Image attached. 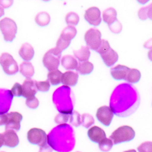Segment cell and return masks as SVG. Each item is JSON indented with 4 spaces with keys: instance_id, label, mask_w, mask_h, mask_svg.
Returning a JSON list of instances; mask_svg holds the SVG:
<instances>
[{
    "instance_id": "obj_1",
    "label": "cell",
    "mask_w": 152,
    "mask_h": 152,
    "mask_svg": "<svg viewBox=\"0 0 152 152\" xmlns=\"http://www.w3.org/2000/svg\"><path fill=\"white\" fill-rule=\"evenodd\" d=\"M140 103L138 91L128 84L119 85L113 93L110 108L118 116H128L136 110Z\"/></svg>"
},
{
    "instance_id": "obj_2",
    "label": "cell",
    "mask_w": 152,
    "mask_h": 152,
    "mask_svg": "<svg viewBox=\"0 0 152 152\" xmlns=\"http://www.w3.org/2000/svg\"><path fill=\"white\" fill-rule=\"evenodd\" d=\"M47 136L50 146L57 151L69 152L74 148L75 133L68 125H59Z\"/></svg>"
},
{
    "instance_id": "obj_3",
    "label": "cell",
    "mask_w": 152,
    "mask_h": 152,
    "mask_svg": "<svg viewBox=\"0 0 152 152\" xmlns=\"http://www.w3.org/2000/svg\"><path fill=\"white\" fill-rule=\"evenodd\" d=\"M72 91L69 87H61L53 94V102L59 113L70 114L73 111V103L71 97Z\"/></svg>"
},
{
    "instance_id": "obj_4",
    "label": "cell",
    "mask_w": 152,
    "mask_h": 152,
    "mask_svg": "<svg viewBox=\"0 0 152 152\" xmlns=\"http://www.w3.org/2000/svg\"><path fill=\"white\" fill-rule=\"evenodd\" d=\"M135 136V130L131 126H123L116 129L112 133L109 138L112 140L113 145H117L123 142H130Z\"/></svg>"
},
{
    "instance_id": "obj_5",
    "label": "cell",
    "mask_w": 152,
    "mask_h": 152,
    "mask_svg": "<svg viewBox=\"0 0 152 152\" xmlns=\"http://www.w3.org/2000/svg\"><path fill=\"white\" fill-rule=\"evenodd\" d=\"M0 31L6 42H12L15 38L18 27L15 21L9 18H5L0 21Z\"/></svg>"
},
{
    "instance_id": "obj_6",
    "label": "cell",
    "mask_w": 152,
    "mask_h": 152,
    "mask_svg": "<svg viewBox=\"0 0 152 152\" xmlns=\"http://www.w3.org/2000/svg\"><path fill=\"white\" fill-rule=\"evenodd\" d=\"M61 54L57 52L55 48L48 50L43 58V64L49 72L56 70L60 64Z\"/></svg>"
},
{
    "instance_id": "obj_7",
    "label": "cell",
    "mask_w": 152,
    "mask_h": 152,
    "mask_svg": "<svg viewBox=\"0 0 152 152\" xmlns=\"http://www.w3.org/2000/svg\"><path fill=\"white\" fill-rule=\"evenodd\" d=\"M0 65L4 72L9 75H15L19 71L18 63L11 54L4 53L0 56Z\"/></svg>"
},
{
    "instance_id": "obj_8",
    "label": "cell",
    "mask_w": 152,
    "mask_h": 152,
    "mask_svg": "<svg viewBox=\"0 0 152 152\" xmlns=\"http://www.w3.org/2000/svg\"><path fill=\"white\" fill-rule=\"evenodd\" d=\"M28 140L32 145L42 147L48 143V136L44 130L38 128H32L28 132Z\"/></svg>"
},
{
    "instance_id": "obj_9",
    "label": "cell",
    "mask_w": 152,
    "mask_h": 152,
    "mask_svg": "<svg viewBox=\"0 0 152 152\" xmlns=\"http://www.w3.org/2000/svg\"><path fill=\"white\" fill-rule=\"evenodd\" d=\"M101 32L96 28H91L85 34V40L87 44V47L89 50H96L99 47L101 42Z\"/></svg>"
},
{
    "instance_id": "obj_10",
    "label": "cell",
    "mask_w": 152,
    "mask_h": 152,
    "mask_svg": "<svg viewBox=\"0 0 152 152\" xmlns=\"http://www.w3.org/2000/svg\"><path fill=\"white\" fill-rule=\"evenodd\" d=\"M96 116L100 123H102L105 126H109L113 119L114 113L110 107L102 106L99 107L97 110Z\"/></svg>"
},
{
    "instance_id": "obj_11",
    "label": "cell",
    "mask_w": 152,
    "mask_h": 152,
    "mask_svg": "<svg viewBox=\"0 0 152 152\" xmlns=\"http://www.w3.org/2000/svg\"><path fill=\"white\" fill-rule=\"evenodd\" d=\"M13 96L7 89L0 88V114L6 113L10 109Z\"/></svg>"
},
{
    "instance_id": "obj_12",
    "label": "cell",
    "mask_w": 152,
    "mask_h": 152,
    "mask_svg": "<svg viewBox=\"0 0 152 152\" xmlns=\"http://www.w3.org/2000/svg\"><path fill=\"white\" fill-rule=\"evenodd\" d=\"M85 19L91 25L99 26L102 21L101 12L97 7H91L85 13Z\"/></svg>"
},
{
    "instance_id": "obj_13",
    "label": "cell",
    "mask_w": 152,
    "mask_h": 152,
    "mask_svg": "<svg viewBox=\"0 0 152 152\" xmlns=\"http://www.w3.org/2000/svg\"><path fill=\"white\" fill-rule=\"evenodd\" d=\"M8 121L5 124V130L12 129L19 131L21 128V122L23 116L18 112H11L7 113Z\"/></svg>"
},
{
    "instance_id": "obj_14",
    "label": "cell",
    "mask_w": 152,
    "mask_h": 152,
    "mask_svg": "<svg viewBox=\"0 0 152 152\" xmlns=\"http://www.w3.org/2000/svg\"><path fill=\"white\" fill-rule=\"evenodd\" d=\"M4 145L9 148H15L19 144V138L15 131L12 129L5 130L2 134Z\"/></svg>"
},
{
    "instance_id": "obj_15",
    "label": "cell",
    "mask_w": 152,
    "mask_h": 152,
    "mask_svg": "<svg viewBox=\"0 0 152 152\" xmlns=\"http://www.w3.org/2000/svg\"><path fill=\"white\" fill-rule=\"evenodd\" d=\"M88 136L91 142L95 143H100L104 138H107V135L104 129L99 126H92L88 131Z\"/></svg>"
},
{
    "instance_id": "obj_16",
    "label": "cell",
    "mask_w": 152,
    "mask_h": 152,
    "mask_svg": "<svg viewBox=\"0 0 152 152\" xmlns=\"http://www.w3.org/2000/svg\"><path fill=\"white\" fill-rule=\"evenodd\" d=\"M22 97H25L26 99L35 96L37 92V89L36 85H35V81L32 80L31 78H26L22 85Z\"/></svg>"
},
{
    "instance_id": "obj_17",
    "label": "cell",
    "mask_w": 152,
    "mask_h": 152,
    "mask_svg": "<svg viewBox=\"0 0 152 152\" xmlns=\"http://www.w3.org/2000/svg\"><path fill=\"white\" fill-rule=\"evenodd\" d=\"M78 81V74L72 71H67L62 73V81L63 86L73 87L77 85Z\"/></svg>"
},
{
    "instance_id": "obj_18",
    "label": "cell",
    "mask_w": 152,
    "mask_h": 152,
    "mask_svg": "<svg viewBox=\"0 0 152 152\" xmlns=\"http://www.w3.org/2000/svg\"><path fill=\"white\" fill-rule=\"evenodd\" d=\"M100 56L102 58L103 61L105 63L107 67H111L118 61L119 56L117 53L110 47L109 50H107L104 53L100 54Z\"/></svg>"
},
{
    "instance_id": "obj_19",
    "label": "cell",
    "mask_w": 152,
    "mask_h": 152,
    "mask_svg": "<svg viewBox=\"0 0 152 152\" xmlns=\"http://www.w3.org/2000/svg\"><path fill=\"white\" fill-rule=\"evenodd\" d=\"M129 68L123 65H118L115 67L112 68L110 70V74L113 79L117 80H125L126 75L129 71Z\"/></svg>"
},
{
    "instance_id": "obj_20",
    "label": "cell",
    "mask_w": 152,
    "mask_h": 152,
    "mask_svg": "<svg viewBox=\"0 0 152 152\" xmlns=\"http://www.w3.org/2000/svg\"><path fill=\"white\" fill-rule=\"evenodd\" d=\"M18 53L21 58H22V59H24L25 62H29L34 56V49L30 43H24L19 50Z\"/></svg>"
},
{
    "instance_id": "obj_21",
    "label": "cell",
    "mask_w": 152,
    "mask_h": 152,
    "mask_svg": "<svg viewBox=\"0 0 152 152\" xmlns=\"http://www.w3.org/2000/svg\"><path fill=\"white\" fill-rule=\"evenodd\" d=\"M61 65L67 70H73L78 67V62L74 56L71 55H66L61 59Z\"/></svg>"
},
{
    "instance_id": "obj_22",
    "label": "cell",
    "mask_w": 152,
    "mask_h": 152,
    "mask_svg": "<svg viewBox=\"0 0 152 152\" xmlns=\"http://www.w3.org/2000/svg\"><path fill=\"white\" fill-rule=\"evenodd\" d=\"M19 71L23 76L27 78H31L35 73L34 67L30 62H22L19 66Z\"/></svg>"
},
{
    "instance_id": "obj_23",
    "label": "cell",
    "mask_w": 152,
    "mask_h": 152,
    "mask_svg": "<svg viewBox=\"0 0 152 152\" xmlns=\"http://www.w3.org/2000/svg\"><path fill=\"white\" fill-rule=\"evenodd\" d=\"M102 19L106 24H108V26L115 22L117 20V12H116V9L109 8V9L104 10L103 12Z\"/></svg>"
},
{
    "instance_id": "obj_24",
    "label": "cell",
    "mask_w": 152,
    "mask_h": 152,
    "mask_svg": "<svg viewBox=\"0 0 152 152\" xmlns=\"http://www.w3.org/2000/svg\"><path fill=\"white\" fill-rule=\"evenodd\" d=\"M75 58L81 62H87L91 56V51L87 47H81L79 50L73 51Z\"/></svg>"
},
{
    "instance_id": "obj_25",
    "label": "cell",
    "mask_w": 152,
    "mask_h": 152,
    "mask_svg": "<svg viewBox=\"0 0 152 152\" xmlns=\"http://www.w3.org/2000/svg\"><path fill=\"white\" fill-rule=\"evenodd\" d=\"M76 34H77V30L75 27L67 26L62 30L59 37H61L66 41L71 42V40L74 39Z\"/></svg>"
},
{
    "instance_id": "obj_26",
    "label": "cell",
    "mask_w": 152,
    "mask_h": 152,
    "mask_svg": "<svg viewBox=\"0 0 152 152\" xmlns=\"http://www.w3.org/2000/svg\"><path fill=\"white\" fill-rule=\"evenodd\" d=\"M62 73L58 69L49 72L48 75H47V79H48L47 81L50 82V85H58L62 81Z\"/></svg>"
},
{
    "instance_id": "obj_27",
    "label": "cell",
    "mask_w": 152,
    "mask_h": 152,
    "mask_svg": "<svg viewBox=\"0 0 152 152\" xmlns=\"http://www.w3.org/2000/svg\"><path fill=\"white\" fill-rule=\"evenodd\" d=\"M76 70L79 74L82 75H89L93 72L94 65L93 63L88 62V61L80 62V63H78V67H77Z\"/></svg>"
},
{
    "instance_id": "obj_28",
    "label": "cell",
    "mask_w": 152,
    "mask_h": 152,
    "mask_svg": "<svg viewBox=\"0 0 152 152\" xmlns=\"http://www.w3.org/2000/svg\"><path fill=\"white\" fill-rule=\"evenodd\" d=\"M141 77H142V75L139 70L135 69H130L125 80L130 84H135L139 81Z\"/></svg>"
},
{
    "instance_id": "obj_29",
    "label": "cell",
    "mask_w": 152,
    "mask_h": 152,
    "mask_svg": "<svg viewBox=\"0 0 152 152\" xmlns=\"http://www.w3.org/2000/svg\"><path fill=\"white\" fill-rule=\"evenodd\" d=\"M35 21L40 27L47 26L50 22V15L47 12H40L35 17Z\"/></svg>"
},
{
    "instance_id": "obj_30",
    "label": "cell",
    "mask_w": 152,
    "mask_h": 152,
    "mask_svg": "<svg viewBox=\"0 0 152 152\" xmlns=\"http://www.w3.org/2000/svg\"><path fill=\"white\" fill-rule=\"evenodd\" d=\"M65 20L69 26L74 27L78 24L80 18L78 15L76 14L75 12H69L66 15Z\"/></svg>"
},
{
    "instance_id": "obj_31",
    "label": "cell",
    "mask_w": 152,
    "mask_h": 152,
    "mask_svg": "<svg viewBox=\"0 0 152 152\" xmlns=\"http://www.w3.org/2000/svg\"><path fill=\"white\" fill-rule=\"evenodd\" d=\"M69 123L75 127H78L81 125V116L77 111H72L69 115Z\"/></svg>"
},
{
    "instance_id": "obj_32",
    "label": "cell",
    "mask_w": 152,
    "mask_h": 152,
    "mask_svg": "<svg viewBox=\"0 0 152 152\" xmlns=\"http://www.w3.org/2000/svg\"><path fill=\"white\" fill-rule=\"evenodd\" d=\"M113 146L112 140L110 138H104V140L99 143V148L103 152H108L111 150V148Z\"/></svg>"
},
{
    "instance_id": "obj_33",
    "label": "cell",
    "mask_w": 152,
    "mask_h": 152,
    "mask_svg": "<svg viewBox=\"0 0 152 152\" xmlns=\"http://www.w3.org/2000/svg\"><path fill=\"white\" fill-rule=\"evenodd\" d=\"M94 123V119L93 116L89 113H84L81 116V125L85 128L88 129Z\"/></svg>"
},
{
    "instance_id": "obj_34",
    "label": "cell",
    "mask_w": 152,
    "mask_h": 152,
    "mask_svg": "<svg viewBox=\"0 0 152 152\" xmlns=\"http://www.w3.org/2000/svg\"><path fill=\"white\" fill-rule=\"evenodd\" d=\"M70 43H71V42L66 41V40H64L61 37H59V39L57 40L55 50H56L59 53H62V51H64L65 50H66V49L69 47Z\"/></svg>"
},
{
    "instance_id": "obj_35",
    "label": "cell",
    "mask_w": 152,
    "mask_h": 152,
    "mask_svg": "<svg viewBox=\"0 0 152 152\" xmlns=\"http://www.w3.org/2000/svg\"><path fill=\"white\" fill-rule=\"evenodd\" d=\"M69 115H70V114L59 113L56 116L54 120H55V122L58 125L66 124V123H68V121L69 120Z\"/></svg>"
},
{
    "instance_id": "obj_36",
    "label": "cell",
    "mask_w": 152,
    "mask_h": 152,
    "mask_svg": "<svg viewBox=\"0 0 152 152\" xmlns=\"http://www.w3.org/2000/svg\"><path fill=\"white\" fill-rule=\"evenodd\" d=\"M35 85H36L37 91H40L41 92H47L50 88V84L48 81H35Z\"/></svg>"
},
{
    "instance_id": "obj_37",
    "label": "cell",
    "mask_w": 152,
    "mask_h": 152,
    "mask_svg": "<svg viewBox=\"0 0 152 152\" xmlns=\"http://www.w3.org/2000/svg\"><path fill=\"white\" fill-rule=\"evenodd\" d=\"M26 106L30 108V109H32V110H35L37 109L38 107H39V100L35 96L34 97H29V98H27L26 99Z\"/></svg>"
},
{
    "instance_id": "obj_38",
    "label": "cell",
    "mask_w": 152,
    "mask_h": 152,
    "mask_svg": "<svg viewBox=\"0 0 152 152\" xmlns=\"http://www.w3.org/2000/svg\"><path fill=\"white\" fill-rule=\"evenodd\" d=\"M10 91L13 97H22V85H20L19 83H15L13 85V87H12Z\"/></svg>"
},
{
    "instance_id": "obj_39",
    "label": "cell",
    "mask_w": 152,
    "mask_h": 152,
    "mask_svg": "<svg viewBox=\"0 0 152 152\" xmlns=\"http://www.w3.org/2000/svg\"><path fill=\"white\" fill-rule=\"evenodd\" d=\"M109 28L111 31V32L114 34H119L122 31V29H123V25L120 22H119L118 20H116L115 22H113V24H111L110 25H109Z\"/></svg>"
},
{
    "instance_id": "obj_40",
    "label": "cell",
    "mask_w": 152,
    "mask_h": 152,
    "mask_svg": "<svg viewBox=\"0 0 152 152\" xmlns=\"http://www.w3.org/2000/svg\"><path fill=\"white\" fill-rule=\"evenodd\" d=\"M110 48V45L109 42L106 40H101L100 46L97 48V50H96V52L100 55V54H102L104 52H106L107 50H109Z\"/></svg>"
},
{
    "instance_id": "obj_41",
    "label": "cell",
    "mask_w": 152,
    "mask_h": 152,
    "mask_svg": "<svg viewBox=\"0 0 152 152\" xmlns=\"http://www.w3.org/2000/svg\"><path fill=\"white\" fill-rule=\"evenodd\" d=\"M138 152H152V142H145L138 147Z\"/></svg>"
},
{
    "instance_id": "obj_42",
    "label": "cell",
    "mask_w": 152,
    "mask_h": 152,
    "mask_svg": "<svg viewBox=\"0 0 152 152\" xmlns=\"http://www.w3.org/2000/svg\"><path fill=\"white\" fill-rule=\"evenodd\" d=\"M138 18H139L141 20H143V21L148 19L147 9H146V7H143L142 8V9H139V11H138Z\"/></svg>"
},
{
    "instance_id": "obj_43",
    "label": "cell",
    "mask_w": 152,
    "mask_h": 152,
    "mask_svg": "<svg viewBox=\"0 0 152 152\" xmlns=\"http://www.w3.org/2000/svg\"><path fill=\"white\" fill-rule=\"evenodd\" d=\"M13 4L12 0H0V6L2 9H8L11 7Z\"/></svg>"
},
{
    "instance_id": "obj_44",
    "label": "cell",
    "mask_w": 152,
    "mask_h": 152,
    "mask_svg": "<svg viewBox=\"0 0 152 152\" xmlns=\"http://www.w3.org/2000/svg\"><path fill=\"white\" fill-rule=\"evenodd\" d=\"M39 152H53V148L50 146L48 143L46 144L45 145H43L42 147H40V150Z\"/></svg>"
},
{
    "instance_id": "obj_45",
    "label": "cell",
    "mask_w": 152,
    "mask_h": 152,
    "mask_svg": "<svg viewBox=\"0 0 152 152\" xmlns=\"http://www.w3.org/2000/svg\"><path fill=\"white\" fill-rule=\"evenodd\" d=\"M8 121L7 113H1L0 114V126H3L6 124Z\"/></svg>"
},
{
    "instance_id": "obj_46",
    "label": "cell",
    "mask_w": 152,
    "mask_h": 152,
    "mask_svg": "<svg viewBox=\"0 0 152 152\" xmlns=\"http://www.w3.org/2000/svg\"><path fill=\"white\" fill-rule=\"evenodd\" d=\"M146 9H147L148 18L152 20V3L149 5L148 6H146Z\"/></svg>"
},
{
    "instance_id": "obj_47",
    "label": "cell",
    "mask_w": 152,
    "mask_h": 152,
    "mask_svg": "<svg viewBox=\"0 0 152 152\" xmlns=\"http://www.w3.org/2000/svg\"><path fill=\"white\" fill-rule=\"evenodd\" d=\"M144 47L146 49H151V50L152 49V38H151V39H149L148 41L145 42V44H144Z\"/></svg>"
},
{
    "instance_id": "obj_48",
    "label": "cell",
    "mask_w": 152,
    "mask_h": 152,
    "mask_svg": "<svg viewBox=\"0 0 152 152\" xmlns=\"http://www.w3.org/2000/svg\"><path fill=\"white\" fill-rule=\"evenodd\" d=\"M3 145V137H2V134L0 133V148L2 147V145Z\"/></svg>"
},
{
    "instance_id": "obj_49",
    "label": "cell",
    "mask_w": 152,
    "mask_h": 152,
    "mask_svg": "<svg viewBox=\"0 0 152 152\" xmlns=\"http://www.w3.org/2000/svg\"><path fill=\"white\" fill-rule=\"evenodd\" d=\"M148 59L152 62V49L149 50L148 53Z\"/></svg>"
},
{
    "instance_id": "obj_50",
    "label": "cell",
    "mask_w": 152,
    "mask_h": 152,
    "mask_svg": "<svg viewBox=\"0 0 152 152\" xmlns=\"http://www.w3.org/2000/svg\"><path fill=\"white\" fill-rule=\"evenodd\" d=\"M4 15H5V11H4V9H2V8L0 6V18H2Z\"/></svg>"
},
{
    "instance_id": "obj_51",
    "label": "cell",
    "mask_w": 152,
    "mask_h": 152,
    "mask_svg": "<svg viewBox=\"0 0 152 152\" xmlns=\"http://www.w3.org/2000/svg\"><path fill=\"white\" fill-rule=\"evenodd\" d=\"M124 152H136V151L134 150V149H132V150H129V151H126Z\"/></svg>"
},
{
    "instance_id": "obj_52",
    "label": "cell",
    "mask_w": 152,
    "mask_h": 152,
    "mask_svg": "<svg viewBox=\"0 0 152 152\" xmlns=\"http://www.w3.org/2000/svg\"><path fill=\"white\" fill-rule=\"evenodd\" d=\"M78 152H80V151H78Z\"/></svg>"
},
{
    "instance_id": "obj_53",
    "label": "cell",
    "mask_w": 152,
    "mask_h": 152,
    "mask_svg": "<svg viewBox=\"0 0 152 152\" xmlns=\"http://www.w3.org/2000/svg\"><path fill=\"white\" fill-rule=\"evenodd\" d=\"M2 152H4V151H2Z\"/></svg>"
}]
</instances>
